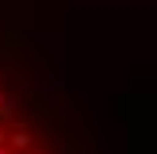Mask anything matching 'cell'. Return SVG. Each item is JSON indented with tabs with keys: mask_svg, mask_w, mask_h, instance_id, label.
<instances>
[{
	"mask_svg": "<svg viewBox=\"0 0 157 154\" xmlns=\"http://www.w3.org/2000/svg\"><path fill=\"white\" fill-rule=\"evenodd\" d=\"M4 139L15 146V150H27V146H31V131H23V127H15L12 135H4Z\"/></svg>",
	"mask_w": 157,
	"mask_h": 154,
	"instance_id": "6da1fadb",
	"label": "cell"
}]
</instances>
